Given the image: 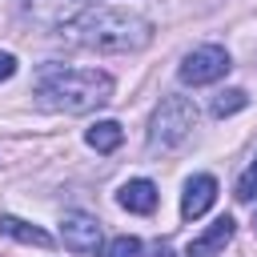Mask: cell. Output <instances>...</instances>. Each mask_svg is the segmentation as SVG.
<instances>
[{"label":"cell","mask_w":257,"mask_h":257,"mask_svg":"<svg viewBox=\"0 0 257 257\" xmlns=\"http://www.w3.org/2000/svg\"><path fill=\"white\" fill-rule=\"evenodd\" d=\"M68 36L96 52H141L153 40V24L124 8H84L68 20Z\"/></svg>","instance_id":"obj_1"},{"label":"cell","mask_w":257,"mask_h":257,"mask_svg":"<svg viewBox=\"0 0 257 257\" xmlns=\"http://www.w3.org/2000/svg\"><path fill=\"white\" fill-rule=\"evenodd\" d=\"M36 96L44 108H56V112H88L112 100V76L96 68L44 64L36 72Z\"/></svg>","instance_id":"obj_2"},{"label":"cell","mask_w":257,"mask_h":257,"mask_svg":"<svg viewBox=\"0 0 257 257\" xmlns=\"http://www.w3.org/2000/svg\"><path fill=\"white\" fill-rule=\"evenodd\" d=\"M197 128V104L189 96H165L149 120V149H177Z\"/></svg>","instance_id":"obj_3"},{"label":"cell","mask_w":257,"mask_h":257,"mask_svg":"<svg viewBox=\"0 0 257 257\" xmlns=\"http://www.w3.org/2000/svg\"><path fill=\"white\" fill-rule=\"evenodd\" d=\"M229 68H233V60H229V52H225L221 44H197L193 52H185L177 76H181V84H193V88H197V84L221 80Z\"/></svg>","instance_id":"obj_4"},{"label":"cell","mask_w":257,"mask_h":257,"mask_svg":"<svg viewBox=\"0 0 257 257\" xmlns=\"http://www.w3.org/2000/svg\"><path fill=\"white\" fill-rule=\"evenodd\" d=\"M60 241H64L68 253H96V245H100V221L88 217V213H80V209H72L60 221Z\"/></svg>","instance_id":"obj_5"},{"label":"cell","mask_w":257,"mask_h":257,"mask_svg":"<svg viewBox=\"0 0 257 257\" xmlns=\"http://www.w3.org/2000/svg\"><path fill=\"white\" fill-rule=\"evenodd\" d=\"M213 201H217V177L197 173V177L185 181V193H181V217H185V221H197V217H205V213L213 209Z\"/></svg>","instance_id":"obj_6"},{"label":"cell","mask_w":257,"mask_h":257,"mask_svg":"<svg viewBox=\"0 0 257 257\" xmlns=\"http://www.w3.org/2000/svg\"><path fill=\"white\" fill-rule=\"evenodd\" d=\"M233 233H237V221L225 213V217H217L201 237H193L189 241V249H185V257H217L229 241H233Z\"/></svg>","instance_id":"obj_7"},{"label":"cell","mask_w":257,"mask_h":257,"mask_svg":"<svg viewBox=\"0 0 257 257\" xmlns=\"http://www.w3.org/2000/svg\"><path fill=\"white\" fill-rule=\"evenodd\" d=\"M116 201H120V209H128V213H153V209H157V185H153L149 177L124 181V185L116 189Z\"/></svg>","instance_id":"obj_8"},{"label":"cell","mask_w":257,"mask_h":257,"mask_svg":"<svg viewBox=\"0 0 257 257\" xmlns=\"http://www.w3.org/2000/svg\"><path fill=\"white\" fill-rule=\"evenodd\" d=\"M0 229L12 237V241H20V245H36V249H52V237L40 229V225H32V221H20V217H12V213H4L0 217Z\"/></svg>","instance_id":"obj_9"},{"label":"cell","mask_w":257,"mask_h":257,"mask_svg":"<svg viewBox=\"0 0 257 257\" xmlns=\"http://www.w3.org/2000/svg\"><path fill=\"white\" fill-rule=\"evenodd\" d=\"M84 141H88V149H96V153H112V149H120L124 128H120L116 120H96V124L84 133Z\"/></svg>","instance_id":"obj_10"},{"label":"cell","mask_w":257,"mask_h":257,"mask_svg":"<svg viewBox=\"0 0 257 257\" xmlns=\"http://www.w3.org/2000/svg\"><path fill=\"white\" fill-rule=\"evenodd\" d=\"M245 104H249V92H245V88H225V92H217V96H213L209 112L221 120V116H233V112H241Z\"/></svg>","instance_id":"obj_11"},{"label":"cell","mask_w":257,"mask_h":257,"mask_svg":"<svg viewBox=\"0 0 257 257\" xmlns=\"http://www.w3.org/2000/svg\"><path fill=\"white\" fill-rule=\"evenodd\" d=\"M100 257H141V241L128 237V233H120V237H112V241L100 249Z\"/></svg>","instance_id":"obj_12"},{"label":"cell","mask_w":257,"mask_h":257,"mask_svg":"<svg viewBox=\"0 0 257 257\" xmlns=\"http://www.w3.org/2000/svg\"><path fill=\"white\" fill-rule=\"evenodd\" d=\"M253 197H257V153H253V165L237 181V201H253Z\"/></svg>","instance_id":"obj_13"},{"label":"cell","mask_w":257,"mask_h":257,"mask_svg":"<svg viewBox=\"0 0 257 257\" xmlns=\"http://www.w3.org/2000/svg\"><path fill=\"white\" fill-rule=\"evenodd\" d=\"M8 76H16V56L0 52V80H8Z\"/></svg>","instance_id":"obj_14"},{"label":"cell","mask_w":257,"mask_h":257,"mask_svg":"<svg viewBox=\"0 0 257 257\" xmlns=\"http://www.w3.org/2000/svg\"><path fill=\"white\" fill-rule=\"evenodd\" d=\"M149 257H177V249H173V245H165V241H157V245L149 249Z\"/></svg>","instance_id":"obj_15"},{"label":"cell","mask_w":257,"mask_h":257,"mask_svg":"<svg viewBox=\"0 0 257 257\" xmlns=\"http://www.w3.org/2000/svg\"><path fill=\"white\" fill-rule=\"evenodd\" d=\"M253 229H257V209H253Z\"/></svg>","instance_id":"obj_16"}]
</instances>
